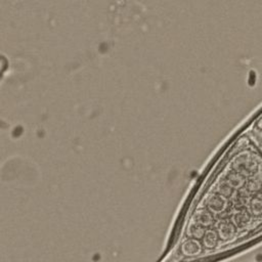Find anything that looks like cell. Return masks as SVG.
<instances>
[{
  "instance_id": "6da1fadb",
  "label": "cell",
  "mask_w": 262,
  "mask_h": 262,
  "mask_svg": "<svg viewBox=\"0 0 262 262\" xmlns=\"http://www.w3.org/2000/svg\"><path fill=\"white\" fill-rule=\"evenodd\" d=\"M224 204H225V200L220 194H213L208 201V206H210L212 210H221Z\"/></svg>"
},
{
  "instance_id": "7a4b0ae2",
  "label": "cell",
  "mask_w": 262,
  "mask_h": 262,
  "mask_svg": "<svg viewBox=\"0 0 262 262\" xmlns=\"http://www.w3.org/2000/svg\"><path fill=\"white\" fill-rule=\"evenodd\" d=\"M243 182H244V177L238 173H230L227 177V183L230 186L238 187L243 184Z\"/></svg>"
},
{
  "instance_id": "3957f363",
  "label": "cell",
  "mask_w": 262,
  "mask_h": 262,
  "mask_svg": "<svg viewBox=\"0 0 262 262\" xmlns=\"http://www.w3.org/2000/svg\"><path fill=\"white\" fill-rule=\"evenodd\" d=\"M218 191L223 195H228L231 192V188L227 183L221 182L218 184Z\"/></svg>"
},
{
  "instance_id": "277c9868",
  "label": "cell",
  "mask_w": 262,
  "mask_h": 262,
  "mask_svg": "<svg viewBox=\"0 0 262 262\" xmlns=\"http://www.w3.org/2000/svg\"><path fill=\"white\" fill-rule=\"evenodd\" d=\"M7 66V61L3 56H0V76L2 75V73L4 72V70L6 69Z\"/></svg>"
}]
</instances>
